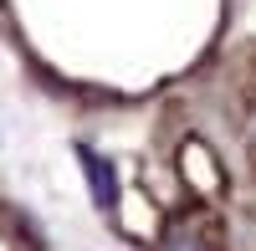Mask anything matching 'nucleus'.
<instances>
[{
    "label": "nucleus",
    "mask_w": 256,
    "mask_h": 251,
    "mask_svg": "<svg viewBox=\"0 0 256 251\" xmlns=\"http://www.w3.org/2000/svg\"><path fill=\"white\" fill-rule=\"evenodd\" d=\"M82 159H88V184H92L98 205H113V200H118V180H113V164H102V159H98V154H88V149H82Z\"/></svg>",
    "instance_id": "f257e3e1"
}]
</instances>
